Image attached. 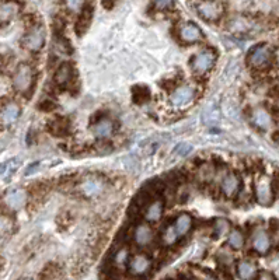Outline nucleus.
<instances>
[{"label":"nucleus","mask_w":279,"mask_h":280,"mask_svg":"<svg viewBox=\"0 0 279 280\" xmlns=\"http://www.w3.org/2000/svg\"><path fill=\"white\" fill-rule=\"evenodd\" d=\"M105 189V181L101 177H95V175H89L84 177L80 181L77 190L80 192V195L87 199L97 198L98 195H101Z\"/></svg>","instance_id":"obj_1"},{"label":"nucleus","mask_w":279,"mask_h":280,"mask_svg":"<svg viewBox=\"0 0 279 280\" xmlns=\"http://www.w3.org/2000/svg\"><path fill=\"white\" fill-rule=\"evenodd\" d=\"M34 83V73L32 69L26 63H21L13 76V86L20 93H28Z\"/></svg>","instance_id":"obj_2"},{"label":"nucleus","mask_w":279,"mask_h":280,"mask_svg":"<svg viewBox=\"0 0 279 280\" xmlns=\"http://www.w3.org/2000/svg\"><path fill=\"white\" fill-rule=\"evenodd\" d=\"M196 10L199 16L206 21L219 20L223 13V4L220 1H202L196 4Z\"/></svg>","instance_id":"obj_3"},{"label":"nucleus","mask_w":279,"mask_h":280,"mask_svg":"<svg viewBox=\"0 0 279 280\" xmlns=\"http://www.w3.org/2000/svg\"><path fill=\"white\" fill-rule=\"evenodd\" d=\"M23 46L27 48L28 51L31 52H37L39 51L42 46H44V42H45V34H44V30L41 27L32 28L30 32H27L26 35L23 36Z\"/></svg>","instance_id":"obj_4"},{"label":"nucleus","mask_w":279,"mask_h":280,"mask_svg":"<svg viewBox=\"0 0 279 280\" xmlns=\"http://www.w3.org/2000/svg\"><path fill=\"white\" fill-rule=\"evenodd\" d=\"M215 63V54L211 49H205L201 51L199 54L195 55V58L192 59V69L199 74H204L206 73Z\"/></svg>","instance_id":"obj_5"},{"label":"nucleus","mask_w":279,"mask_h":280,"mask_svg":"<svg viewBox=\"0 0 279 280\" xmlns=\"http://www.w3.org/2000/svg\"><path fill=\"white\" fill-rule=\"evenodd\" d=\"M272 187H271L270 180L267 177H262L257 181L255 185V198L258 203L262 206H270L272 203Z\"/></svg>","instance_id":"obj_6"},{"label":"nucleus","mask_w":279,"mask_h":280,"mask_svg":"<svg viewBox=\"0 0 279 280\" xmlns=\"http://www.w3.org/2000/svg\"><path fill=\"white\" fill-rule=\"evenodd\" d=\"M4 203L10 210H20L26 206V202H27V192L21 188H16V189L9 190L6 195H4Z\"/></svg>","instance_id":"obj_7"},{"label":"nucleus","mask_w":279,"mask_h":280,"mask_svg":"<svg viewBox=\"0 0 279 280\" xmlns=\"http://www.w3.org/2000/svg\"><path fill=\"white\" fill-rule=\"evenodd\" d=\"M152 269V259L145 253L135 255L129 262V272L133 276H143Z\"/></svg>","instance_id":"obj_8"},{"label":"nucleus","mask_w":279,"mask_h":280,"mask_svg":"<svg viewBox=\"0 0 279 280\" xmlns=\"http://www.w3.org/2000/svg\"><path fill=\"white\" fill-rule=\"evenodd\" d=\"M272 52H271V48L268 45H258L255 46L250 52L248 56V62L254 67H261L264 64H267L270 62Z\"/></svg>","instance_id":"obj_9"},{"label":"nucleus","mask_w":279,"mask_h":280,"mask_svg":"<svg viewBox=\"0 0 279 280\" xmlns=\"http://www.w3.org/2000/svg\"><path fill=\"white\" fill-rule=\"evenodd\" d=\"M194 95L195 91L191 86H181L171 94V102L176 107H184L194 99Z\"/></svg>","instance_id":"obj_10"},{"label":"nucleus","mask_w":279,"mask_h":280,"mask_svg":"<svg viewBox=\"0 0 279 280\" xmlns=\"http://www.w3.org/2000/svg\"><path fill=\"white\" fill-rule=\"evenodd\" d=\"M252 248L255 252L261 253H267L270 251L271 248V238L268 233L262 228H258L254 234H252Z\"/></svg>","instance_id":"obj_11"},{"label":"nucleus","mask_w":279,"mask_h":280,"mask_svg":"<svg viewBox=\"0 0 279 280\" xmlns=\"http://www.w3.org/2000/svg\"><path fill=\"white\" fill-rule=\"evenodd\" d=\"M153 238H155V233H153L152 227L145 224V223L136 226V228L133 230V240L139 247L149 245L153 241Z\"/></svg>","instance_id":"obj_12"},{"label":"nucleus","mask_w":279,"mask_h":280,"mask_svg":"<svg viewBox=\"0 0 279 280\" xmlns=\"http://www.w3.org/2000/svg\"><path fill=\"white\" fill-rule=\"evenodd\" d=\"M163 212H164V202L161 199H156L146 206L145 212H143V217L146 221L155 223V221H158L161 218Z\"/></svg>","instance_id":"obj_13"},{"label":"nucleus","mask_w":279,"mask_h":280,"mask_svg":"<svg viewBox=\"0 0 279 280\" xmlns=\"http://www.w3.org/2000/svg\"><path fill=\"white\" fill-rule=\"evenodd\" d=\"M222 192L223 195H226L227 198H232L234 196L237 192H239V188H240V177L237 174H227L222 181Z\"/></svg>","instance_id":"obj_14"},{"label":"nucleus","mask_w":279,"mask_h":280,"mask_svg":"<svg viewBox=\"0 0 279 280\" xmlns=\"http://www.w3.org/2000/svg\"><path fill=\"white\" fill-rule=\"evenodd\" d=\"M180 38L184 41V42H196L202 38V31L201 28L198 27L194 23H188L186 26H183L180 30Z\"/></svg>","instance_id":"obj_15"},{"label":"nucleus","mask_w":279,"mask_h":280,"mask_svg":"<svg viewBox=\"0 0 279 280\" xmlns=\"http://www.w3.org/2000/svg\"><path fill=\"white\" fill-rule=\"evenodd\" d=\"M93 130V135L98 139H107L112 135V130H114V125L110 119L107 118H102V119H98L95 124L92 127Z\"/></svg>","instance_id":"obj_16"},{"label":"nucleus","mask_w":279,"mask_h":280,"mask_svg":"<svg viewBox=\"0 0 279 280\" xmlns=\"http://www.w3.org/2000/svg\"><path fill=\"white\" fill-rule=\"evenodd\" d=\"M252 124L260 129H268L272 124V119H271L270 112L264 108H257L254 109L251 115Z\"/></svg>","instance_id":"obj_17"},{"label":"nucleus","mask_w":279,"mask_h":280,"mask_svg":"<svg viewBox=\"0 0 279 280\" xmlns=\"http://www.w3.org/2000/svg\"><path fill=\"white\" fill-rule=\"evenodd\" d=\"M20 117V107L16 102H9L4 105V108L1 109L0 118L4 124H13L17 121V118Z\"/></svg>","instance_id":"obj_18"},{"label":"nucleus","mask_w":279,"mask_h":280,"mask_svg":"<svg viewBox=\"0 0 279 280\" xmlns=\"http://www.w3.org/2000/svg\"><path fill=\"white\" fill-rule=\"evenodd\" d=\"M191 227H192V217L189 216L188 213H181L174 221V228L177 231L178 237L188 234Z\"/></svg>","instance_id":"obj_19"},{"label":"nucleus","mask_w":279,"mask_h":280,"mask_svg":"<svg viewBox=\"0 0 279 280\" xmlns=\"http://www.w3.org/2000/svg\"><path fill=\"white\" fill-rule=\"evenodd\" d=\"M72 66L69 63H62L59 67H58V70L55 72V83L58 86H65L67 83L70 82V79H72Z\"/></svg>","instance_id":"obj_20"},{"label":"nucleus","mask_w":279,"mask_h":280,"mask_svg":"<svg viewBox=\"0 0 279 280\" xmlns=\"http://www.w3.org/2000/svg\"><path fill=\"white\" fill-rule=\"evenodd\" d=\"M257 273L255 265L250 261H240L237 265V275L242 280H251Z\"/></svg>","instance_id":"obj_21"},{"label":"nucleus","mask_w":279,"mask_h":280,"mask_svg":"<svg viewBox=\"0 0 279 280\" xmlns=\"http://www.w3.org/2000/svg\"><path fill=\"white\" fill-rule=\"evenodd\" d=\"M48 129H49V132L52 135L55 136L66 135L67 130H69V122H67V119H65V118H58L55 121H51Z\"/></svg>","instance_id":"obj_22"},{"label":"nucleus","mask_w":279,"mask_h":280,"mask_svg":"<svg viewBox=\"0 0 279 280\" xmlns=\"http://www.w3.org/2000/svg\"><path fill=\"white\" fill-rule=\"evenodd\" d=\"M92 16H93V11L90 9H84L83 11H82L80 17H79V21H77V24H76V32H77V35H82V34H84V32L87 31V28H89L90 23H92Z\"/></svg>","instance_id":"obj_23"},{"label":"nucleus","mask_w":279,"mask_h":280,"mask_svg":"<svg viewBox=\"0 0 279 280\" xmlns=\"http://www.w3.org/2000/svg\"><path fill=\"white\" fill-rule=\"evenodd\" d=\"M17 13L16 3H0V23H7Z\"/></svg>","instance_id":"obj_24"},{"label":"nucleus","mask_w":279,"mask_h":280,"mask_svg":"<svg viewBox=\"0 0 279 280\" xmlns=\"http://www.w3.org/2000/svg\"><path fill=\"white\" fill-rule=\"evenodd\" d=\"M251 23H250V20H247L246 17H237L232 20V23H230V31L232 32H247L250 28H251Z\"/></svg>","instance_id":"obj_25"},{"label":"nucleus","mask_w":279,"mask_h":280,"mask_svg":"<svg viewBox=\"0 0 279 280\" xmlns=\"http://www.w3.org/2000/svg\"><path fill=\"white\" fill-rule=\"evenodd\" d=\"M244 234H243L240 230H233L229 234V240L227 243L232 247L233 249H242L243 245H244Z\"/></svg>","instance_id":"obj_26"},{"label":"nucleus","mask_w":279,"mask_h":280,"mask_svg":"<svg viewBox=\"0 0 279 280\" xmlns=\"http://www.w3.org/2000/svg\"><path fill=\"white\" fill-rule=\"evenodd\" d=\"M230 231V221L226 218H217L215 221L214 226V234L216 237H223Z\"/></svg>","instance_id":"obj_27"},{"label":"nucleus","mask_w":279,"mask_h":280,"mask_svg":"<svg viewBox=\"0 0 279 280\" xmlns=\"http://www.w3.org/2000/svg\"><path fill=\"white\" fill-rule=\"evenodd\" d=\"M149 97L150 93L146 87H135L133 89V99H135V102L143 104V102H146L149 99Z\"/></svg>","instance_id":"obj_28"},{"label":"nucleus","mask_w":279,"mask_h":280,"mask_svg":"<svg viewBox=\"0 0 279 280\" xmlns=\"http://www.w3.org/2000/svg\"><path fill=\"white\" fill-rule=\"evenodd\" d=\"M177 238H178V234H177V231H176V228H174V226L167 227V228L163 231V243H164L166 245L176 244Z\"/></svg>","instance_id":"obj_29"},{"label":"nucleus","mask_w":279,"mask_h":280,"mask_svg":"<svg viewBox=\"0 0 279 280\" xmlns=\"http://www.w3.org/2000/svg\"><path fill=\"white\" fill-rule=\"evenodd\" d=\"M129 259V251L128 248H120L117 252H115V256H114V262L117 266H125V263L128 262Z\"/></svg>","instance_id":"obj_30"},{"label":"nucleus","mask_w":279,"mask_h":280,"mask_svg":"<svg viewBox=\"0 0 279 280\" xmlns=\"http://www.w3.org/2000/svg\"><path fill=\"white\" fill-rule=\"evenodd\" d=\"M11 231V221L7 217H0V241H3Z\"/></svg>","instance_id":"obj_31"},{"label":"nucleus","mask_w":279,"mask_h":280,"mask_svg":"<svg viewBox=\"0 0 279 280\" xmlns=\"http://www.w3.org/2000/svg\"><path fill=\"white\" fill-rule=\"evenodd\" d=\"M66 7L70 10L72 13H82L84 7L83 1H73V0H69L65 3Z\"/></svg>","instance_id":"obj_32"},{"label":"nucleus","mask_w":279,"mask_h":280,"mask_svg":"<svg viewBox=\"0 0 279 280\" xmlns=\"http://www.w3.org/2000/svg\"><path fill=\"white\" fill-rule=\"evenodd\" d=\"M191 152H192V146L188 143H178L174 149V153L178 156H188Z\"/></svg>","instance_id":"obj_33"},{"label":"nucleus","mask_w":279,"mask_h":280,"mask_svg":"<svg viewBox=\"0 0 279 280\" xmlns=\"http://www.w3.org/2000/svg\"><path fill=\"white\" fill-rule=\"evenodd\" d=\"M153 6L157 10H167L170 9V7H173L174 3H173V1H155Z\"/></svg>","instance_id":"obj_34"},{"label":"nucleus","mask_w":279,"mask_h":280,"mask_svg":"<svg viewBox=\"0 0 279 280\" xmlns=\"http://www.w3.org/2000/svg\"><path fill=\"white\" fill-rule=\"evenodd\" d=\"M258 280H277V279H275V276H274L271 272L264 271L258 275Z\"/></svg>","instance_id":"obj_35"},{"label":"nucleus","mask_w":279,"mask_h":280,"mask_svg":"<svg viewBox=\"0 0 279 280\" xmlns=\"http://www.w3.org/2000/svg\"><path fill=\"white\" fill-rule=\"evenodd\" d=\"M202 280H217V279L214 278V276H211V275H204V279Z\"/></svg>","instance_id":"obj_36"},{"label":"nucleus","mask_w":279,"mask_h":280,"mask_svg":"<svg viewBox=\"0 0 279 280\" xmlns=\"http://www.w3.org/2000/svg\"><path fill=\"white\" fill-rule=\"evenodd\" d=\"M23 280H32V279H23Z\"/></svg>","instance_id":"obj_37"},{"label":"nucleus","mask_w":279,"mask_h":280,"mask_svg":"<svg viewBox=\"0 0 279 280\" xmlns=\"http://www.w3.org/2000/svg\"><path fill=\"white\" fill-rule=\"evenodd\" d=\"M189 280H195V279H189Z\"/></svg>","instance_id":"obj_38"}]
</instances>
